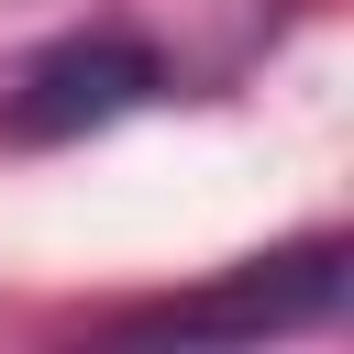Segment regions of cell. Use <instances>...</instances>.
<instances>
[{
	"label": "cell",
	"instance_id": "6da1fadb",
	"mask_svg": "<svg viewBox=\"0 0 354 354\" xmlns=\"http://www.w3.org/2000/svg\"><path fill=\"white\" fill-rule=\"evenodd\" d=\"M155 88H166L155 44H133V33H77V44L33 55V66L0 88V133H11V144H77V133L144 111Z\"/></svg>",
	"mask_w": 354,
	"mask_h": 354
},
{
	"label": "cell",
	"instance_id": "7a4b0ae2",
	"mask_svg": "<svg viewBox=\"0 0 354 354\" xmlns=\"http://www.w3.org/2000/svg\"><path fill=\"white\" fill-rule=\"evenodd\" d=\"M343 310V243H299L277 266H243L232 288L210 299H166L144 310L133 332H177V343H210V332H299V321H332Z\"/></svg>",
	"mask_w": 354,
	"mask_h": 354
}]
</instances>
